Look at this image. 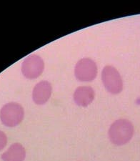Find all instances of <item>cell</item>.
Masks as SVG:
<instances>
[{"mask_svg":"<svg viewBox=\"0 0 140 161\" xmlns=\"http://www.w3.org/2000/svg\"><path fill=\"white\" fill-rule=\"evenodd\" d=\"M95 92L90 86H80L75 90L73 95L76 105L80 107H87L93 102Z\"/></svg>","mask_w":140,"mask_h":161,"instance_id":"obj_7","label":"cell"},{"mask_svg":"<svg viewBox=\"0 0 140 161\" xmlns=\"http://www.w3.org/2000/svg\"><path fill=\"white\" fill-rule=\"evenodd\" d=\"M52 92V87L50 82L43 80L38 82L32 91V100L35 104L41 105L50 100Z\"/></svg>","mask_w":140,"mask_h":161,"instance_id":"obj_6","label":"cell"},{"mask_svg":"<svg viewBox=\"0 0 140 161\" xmlns=\"http://www.w3.org/2000/svg\"><path fill=\"white\" fill-rule=\"evenodd\" d=\"M97 66L90 58H82L74 67V75L81 82H92L97 76Z\"/></svg>","mask_w":140,"mask_h":161,"instance_id":"obj_4","label":"cell"},{"mask_svg":"<svg viewBox=\"0 0 140 161\" xmlns=\"http://www.w3.org/2000/svg\"><path fill=\"white\" fill-rule=\"evenodd\" d=\"M45 69V62L42 58L37 54L27 56L22 64L21 70L24 77L27 79H36L42 74Z\"/></svg>","mask_w":140,"mask_h":161,"instance_id":"obj_5","label":"cell"},{"mask_svg":"<svg viewBox=\"0 0 140 161\" xmlns=\"http://www.w3.org/2000/svg\"><path fill=\"white\" fill-rule=\"evenodd\" d=\"M102 80L105 89L112 95H117L123 89V81L120 72L115 67L107 65L102 72Z\"/></svg>","mask_w":140,"mask_h":161,"instance_id":"obj_3","label":"cell"},{"mask_svg":"<svg viewBox=\"0 0 140 161\" xmlns=\"http://www.w3.org/2000/svg\"><path fill=\"white\" fill-rule=\"evenodd\" d=\"M25 158V148L19 142L12 144L7 150L2 155V159L3 161H24Z\"/></svg>","mask_w":140,"mask_h":161,"instance_id":"obj_8","label":"cell"},{"mask_svg":"<svg viewBox=\"0 0 140 161\" xmlns=\"http://www.w3.org/2000/svg\"><path fill=\"white\" fill-rule=\"evenodd\" d=\"M24 117V108L20 104L10 102L0 110V120L2 123L8 128H14L22 123Z\"/></svg>","mask_w":140,"mask_h":161,"instance_id":"obj_2","label":"cell"},{"mask_svg":"<svg viewBox=\"0 0 140 161\" xmlns=\"http://www.w3.org/2000/svg\"><path fill=\"white\" fill-rule=\"evenodd\" d=\"M134 132V126L130 121L126 119H119L111 125L108 136L111 143L121 146L131 141Z\"/></svg>","mask_w":140,"mask_h":161,"instance_id":"obj_1","label":"cell"},{"mask_svg":"<svg viewBox=\"0 0 140 161\" xmlns=\"http://www.w3.org/2000/svg\"><path fill=\"white\" fill-rule=\"evenodd\" d=\"M7 144V137L3 131L0 130V151L3 150Z\"/></svg>","mask_w":140,"mask_h":161,"instance_id":"obj_9","label":"cell"}]
</instances>
